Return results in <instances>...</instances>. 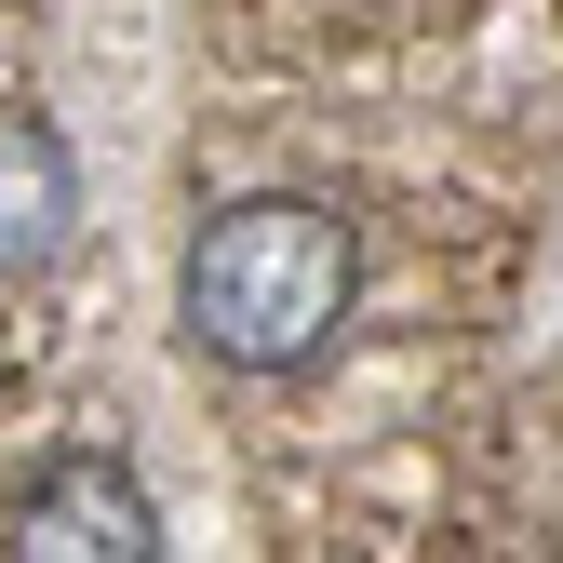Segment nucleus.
<instances>
[{"label": "nucleus", "instance_id": "obj_1", "mask_svg": "<svg viewBox=\"0 0 563 563\" xmlns=\"http://www.w3.org/2000/svg\"><path fill=\"white\" fill-rule=\"evenodd\" d=\"M175 309H188V335L216 349L229 376H309L349 335V309H363V242H349V216H322V201L255 188V201L188 229Z\"/></svg>", "mask_w": 563, "mask_h": 563}, {"label": "nucleus", "instance_id": "obj_2", "mask_svg": "<svg viewBox=\"0 0 563 563\" xmlns=\"http://www.w3.org/2000/svg\"><path fill=\"white\" fill-rule=\"evenodd\" d=\"M14 550L27 563H148L162 510H148V483H134L121 456H54L14 497Z\"/></svg>", "mask_w": 563, "mask_h": 563}, {"label": "nucleus", "instance_id": "obj_3", "mask_svg": "<svg viewBox=\"0 0 563 563\" xmlns=\"http://www.w3.org/2000/svg\"><path fill=\"white\" fill-rule=\"evenodd\" d=\"M81 242V162L54 121H0V282H41Z\"/></svg>", "mask_w": 563, "mask_h": 563}]
</instances>
